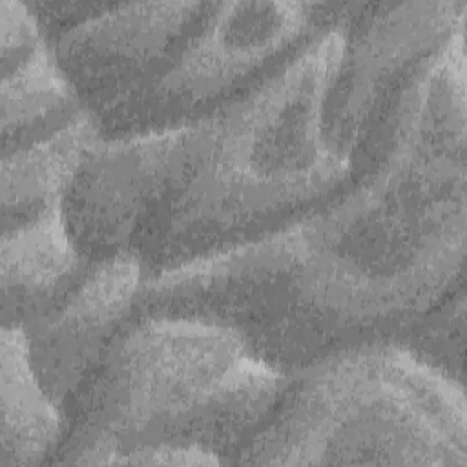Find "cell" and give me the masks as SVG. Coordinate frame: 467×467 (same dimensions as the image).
Instances as JSON below:
<instances>
[{"mask_svg":"<svg viewBox=\"0 0 467 467\" xmlns=\"http://www.w3.org/2000/svg\"><path fill=\"white\" fill-rule=\"evenodd\" d=\"M350 15L208 117L100 139L62 201L80 255L133 254L148 279L272 235L350 188L381 157L401 88L432 47L405 7L347 27Z\"/></svg>","mask_w":467,"mask_h":467,"instance_id":"6da1fadb","label":"cell"},{"mask_svg":"<svg viewBox=\"0 0 467 467\" xmlns=\"http://www.w3.org/2000/svg\"><path fill=\"white\" fill-rule=\"evenodd\" d=\"M465 88L463 26L410 73L381 157L350 188L272 235L144 279L131 316L224 323L286 374L405 343L465 286Z\"/></svg>","mask_w":467,"mask_h":467,"instance_id":"7a4b0ae2","label":"cell"},{"mask_svg":"<svg viewBox=\"0 0 467 467\" xmlns=\"http://www.w3.org/2000/svg\"><path fill=\"white\" fill-rule=\"evenodd\" d=\"M100 139L97 120L84 109L62 130L2 153V230L18 226L64 201L77 170Z\"/></svg>","mask_w":467,"mask_h":467,"instance_id":"30bf717a","label":"cell"},{"mask_svg":"<svg viewBox=\"0 0 467 467\" xmlns=\"http://www.w3.org/2000/svg\"><path fill=\"white\" fill-rule=\"evenodd\" d=\"M104 465H226L224 460L206 449L192 445L153 443L109 456Z\"/></svg>","mask_w":467,"mask_h":467,"instance_id":"4fadbf2b","label":"cell"},{"mask_svg":"<svg viewBox=\"0 0 467 467\" xmlns=\"http://www.w3.org/2000/svg\"><path fill=\"white\" fill-rule=\"evenodd\" d=\"M82 111L49 42L18 64L2 69V153L62 130Z\"/></svg>","mask_w":467,"mask_h":467,"instance_id":"8fae6325","label":"cell"},{"mask_svg":"<svg viewBox=\"0 0 467 467\" xmlns=\"http://www.w3.org/2000/svg\"><path fill=\"white\" fill-rule=\"evenodd\" d=\"M432 367L465 379V286L429 314L403 343Z\"/></svg>","mask_w":467,"mask_h":467,"instance_id":"7c38bea8","label":"cell"},{"mask_svg":"<svg viewBox=\"0 0 467 467\" xmlns=\"http://www.w3.org/2000/svg\"><path fill=\"white\" fill-rule=\"evenodd\" d=\"M142 281L133 254L93 261L53 308L20 327L38 378L64 414L131 317Z\"/></svg>","mask_w":467,"mask_h":467,"instance_id":"52a82bcc","label":"cell"},{"mask_svg":"<svg viewBox=\"0 0 467 467\" xmlns=\"http://www.w3.org/2000/svg\"><path fill=\"white\" fill-rule=\"evenodd\" d=\"M352 9L354 2H206L166 69L102 130V139L212 115L275 75Z\"/></svg>","mask_w":467,"mask_h":467,"instance_id":"5b68a950","label":"cell"},{"mask_svg":"<svg viewBox=\"0 0 467 467\" xmlns=\"http://www.w3.org/2000/svg\"><path fill=\"white\" fill-rule=\"evenodd\" d=\"M88 265L69 234L62 201L2 230V325L22 327L46 314L80 281Z\"/></svg>","mask_w":467,"mask_h":467,"instance_id":"ba28073f","label":"cell"},{"mask_svg":"<svg viewBox=\"0 0 467 467\" xmlns=\"http://www.w3.org/2000/svg\"><path fill=\"white\" fill-rule=\"evenodd\" d=\"M204 4L97 2L88 16L47 38L100 135L166 69Z\"/></svg>","mask_w":467,"mask_h":467,"instance_id":"8992f818","label":"cell"},{"mask_svg":"<svg viewBox=\"0 0 467 467\" xmlns=\"http://www.w3.org/2000/svg\"><path fill=\"white\" fill-rule=\"evenodd\" d=\"M288 383L224 323L135 314L66 409L51 463L104 465L140 445L206 449L235 463Z\"/></svg>","mask_w":467,"mask_h":467,"instance_id":"3957f363","label":"cell"},{"mask_svg":"<svg viewBox=\"0 0 467 467\" xmlns=\"http://www.w3.org/2000/svg\"><path fill=\"white\" fill-rule=\"evenodd\" d=\"M66 434V414L44 389L16 325L0 334V467L51 463Z\"/></svg>","mask_w":467,"mask_h":467,"instance_id":"9c48e42d","label":"cell"},{"mask_svg":"<svg viewBox=\"0 0 467 467\" xmlns=\"http://www.w3.org/2000/svg\"><path fill=\"white\" fill-rule=\"evenodd\" d=\"M239 465H467L462 381L398 341L317 358L288 374Z\"/></svg>","mask_w":467,"mask_h":467,"instance_id":"277c9868","label":"cell"}]
</instances>
